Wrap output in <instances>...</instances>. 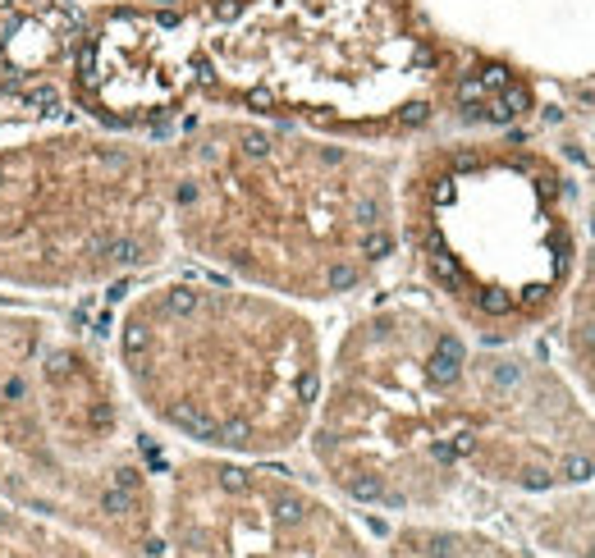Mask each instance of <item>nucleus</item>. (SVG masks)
I'll return each instance as SVG.
<instances>
[{"label":"nucleus","instance_id":"f257e3e1","mask_svg":"<svg viewBox=\"0 0 595 558\" xmlns=\"http://www.w3.org/2000/svg\"><path fill=\"white\" fill-rule=\"evenodd\" d=\"M311 449L348 499L375 508H412L463 471L554 494L595 481V412L536 352L385 306L348 329Z\"/></svg>","mask_w":595,"mask_h":558},{"label":"nucleus","instance_id":"f03ea898","mask_svg":"<svg viewBox=\"0 0 595 558\" xmlns=\"http://www.w3.org/2000/svg\"><path fill=\"white\" fill-rule=\"evenodd\" d=\"M193 97L325 133H417L435 115L508 129L522 69L444 37L417 0H184Z\"/></svg>","mask_w":595,"mask_h":558},{"label":"nucleus","instance_id":"7ed1b4c3","mask_svg":"<svg viewBox=\"0 0 595 558\" xmlns=\"http://www.w3.org/2000/svg\"><path fill=\"white\" fill-rule=\"evenodd\" d=\"M165 170L184 247L266 293L343 297L398 247L394 165L298 124H197Z\"/></svg>","mask_w":595,"mask_h":558},{"label":"nucleus","instance_id":"20e7f679","mask_svg":"<svg viewBox=\"0 0 595 558\" xmlns=\"http://www.w3.org/2000/svg\"><path fill=\"white\" fill-rule=\"evenodd\" d=\"M403 238L426 284L485 343H513L568 302L586 247L577 188L550 151L504 138H449L403 179Z\"/></svg>","mask_w":595,"mask_h":558},{"label":"nucleus","instance_id":"39448f33","mask_svg":"<svg viewBox=\"0 0 595 558\" xmlns=\"http://www.w3.org/2000/svg\"><path fill=\"white\" fill-rule=\"evenodd\" d=\"M120 361L156 421L220 453L288 449L325 384L316 325L225 279L147 288L120 320Z\"/></svg>","mask_w":595,"mask_h":558},{"label":"nucleus","instance_id":"423d86ee","mask_svg":"<svg viewBox=\"0 0 595 558\" xmlns=\"http://www.w3.org/2000/svg\"><path fill=\"white\" fill-rule=\"evenodd\" d=\"M0 192L23 206L0 220V274L14 279H111L142 270L165 243V156L129 142L65 138L0 151Z\"/></svg>","mask_w":595,"mask_h":558},{"label":"nucleus","instance_id":"0eeeda50","mask_svg":"<svg viewBox=\"0 0 595 558\" xmlns=\"http://www.w3.org/2000/svg\"><path fill=\"white\" fill-rule=\"evenodd\" d=\"M563 357H568L573 389L595 412V238H586L577 279L563 302Z\"/></svg>","mask_w":595,"mask_h":558},{"label":"nucleus","instance_id":"6e6552de","mask_svg":"<svg viewBox=\"0 0 595 558\" xmlns=\"http://www.w3.org/2000/svg\"><path fill=\"white\" fill-rule=\"evenodd\" d=\"M550 536L563 540L577 558H595V490H568V499L550 517Z\"/></svg>","mask_w":595,"mask_h":558},{"label":"nucleus","instance_id":"1a4fd4ad","mask_svg":"<svg viewBox=\"0 0 595 558\" xmlns=\"http://www.w3.org/2000/svg\"><path fill=\"white\" fill-rule=\"evenodd\" d=\"M586 238H595V202H591V211H586Z\"/></svg>","mask_w":595,"mask_h":558},{"label":"nucleus","instance_id":"9d476101","mask_svg":"<svg viewBox=\"0 0 595 558\" xmlns=\"http://www.w3.org/2000/svg\"><path fill=\"white\" fill-rule=\"evenodd\" d=\"M586 97H591V101H595V74H591V83H586Z\"/></svg>","mask_w":595,"mask_h":558},{"label":"nucleus","instance_id":"9b49d317","mask_svg":"<svg viewBox=\"0 0 595 558\" xmlns=\"http://www.w3.org/2000/svg\"><path fill=\"white\" fill-rule=\"evenodd\" d=\"M0 531H5V513H0Z\"/></svg>","mask_w":595,"mask_h":558},{"label":"nucleus","instance_id":"f8f14e48","mask_svg":"<svg viewBox=\"0 0 595 558\" xmlns=\"http://www.w3.org/2000/svg\"><path fill=\"white\" fill-rule=\"evenodd\" d=\"M88 5H97V0H88Z\"/></svg>","mask_w":595,"mask_h":558}]
</instances>
